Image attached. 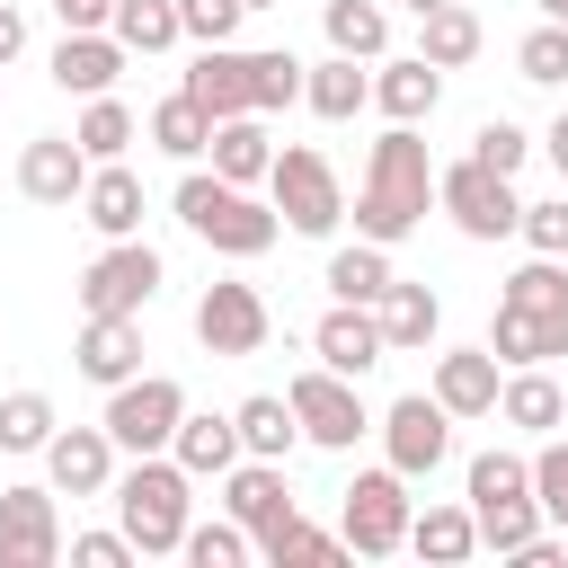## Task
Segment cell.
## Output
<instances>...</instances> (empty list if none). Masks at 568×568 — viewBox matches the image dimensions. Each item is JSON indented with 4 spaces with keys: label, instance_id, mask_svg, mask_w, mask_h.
Listing matches in <instances>:
<instances>
[{
    "label": "cell",
    "instance_id": "obj_1",
    "mask_svg": "<svg viewBox=\"0 0 568 568\" xmlns=\"http://www.w3.org/2000/svg\"><path fill=\"white\" fill-rule=\"evenodd\" d=\"M435 204V160H426V133L417 124H390L364 160V186H355V240H382L399 248Z\"/></svg>",
    "mask_w": 568,
    "mask_h": 568
},
{
    "label": "cell",
    "instance_id": "obj_2",
    "mask_svg": "<svg viewBox=\"0 0 568 568\" xmlns=\"http://www.w3.org/2000/svg\"><path fill=\"white\" fill-rule=\"evenodd\" d=\"M497 364H559L568 355V257H532L506 275L497 320H488Z\"/></svg>",
    "mask_w": 568,
    "mask_h": 568
},
{
    "label": "cell",
    "instance_id": "obj_3",
    "mask_svg": "<svg viewBox=\"0 0 568 568\" xmlns=\"http://www.w3.org/2000/svg\"><path fill=\"white\" fill-rule=\"evenodd\" d=\"M106 497H115V524H124V541H133L142 559H169V550L186 541V524H195V479H186L169 453H124Z\"/></svg>",
    "mask_w": 568,
    "mask_h": 568
},
{
    "label": "cell",
    "instance_id": "obj_4",
    "mask_svg": "<svg viewBox=\"0 0 568 568\" xmlns=\"http://www.w3.org/2000/svg\"><path fill=\"white\" fill-rule=\"evenodd\" d=\"M169 213H178L204 248H222V257H266V248L284 240V213H275V204H257L248 186H231V178H213V169H195V160H186Z\"/></svg>",
    "mask_w": 568,
    "mask_h": 568
},
{
    "label": "cell",
    "instance_id": "obj_5",
    "mask_svg": "<svg viewBox=\"0 0 568 568\" xmlns=\"http://www.w3.org/2000/svg\"><path fill=\"white\" fill-rule=\"evenodd\" d=\"M266 204H275V213H284V231H302V240H328V231L346 222V186H337L328 151H311V142H275Z\"/></svg>",
    "mask_w": 568,
    "mask_h": 568
},
{
    "label": "cell",
    "instance_id": "obj_6",
    "mask_svg": "<svg viewBox=\"0 0 568 568\" xmlns=\"http://www.w3.org/2000/svg\"><path fill=\"white\" fill-rule=\"evenodd\" d=\"M408 515H417V497H408V479L390 462L382 470H355L346 479V506H337V541L355 559H390V550H408Z\"/></svg>",
    "mask_w": 568,
    "mask_h": 568
},
{
    "label": "cell",
    "instance_id": "obj_7",
    "mask_svg": "<svg viewBox=\"0 0 568 568\" xmlns=\"http://www.w3.org/2000/svg\"><path fill=\"white\" fill-rule=\"evenodd\" d=\"M435 213H453L462 240H515L524 195H515V178H497L479 160H453V169H435Z\"/></svg>",
    "mask_w": 568,
    "mask_h": 568
},
{
    "label": "cell",
    "instance_id": "obj_8",
    "mask_svg": "<svg viewBox=\"0 0 568 568\" xmlns=\"http://www.w3.org/2000/svg\"><path fill=\"white\" fill-rule=\"evenodd\" d=\"M284 399H293V426H302V444H320V453H355V435H373V408H364V390H355L346 373H328V364L293 373V382H284Z\"/></svg>",
    "mask_w": 568,
    "mask_h": 568
},
{
    "label": "cell",
    "instance_id": "obj_9",
    "mask_svg": "<svg viewBox=\"0 0 568 568\" xmlns=\"http://www.w3.org/2000/svg\"><path fill=\"white\" fill-rule=\"evenodd\" d=\"M160 275H169V266H160V248L133 231V240H106V248L80 266V284H71V293H80V311H124V320H142V311H151V293H160Z\"/></svg>",
    "mask_w": 568,
    "mask_h": 568
},
{
    "label": "cell",
    "instance_id": "obj_10",
    "mask_svg": "<svg viewBox=\"0 0 568 568\" xmlns=\"http://www.w3.org/2000/svg\"><path fill=\"white\" fill-rule=\"evenodd\" d=\"M178 417H186V390H178L169 373H133V382L106 390V417H98V426L115 435V453H169Z\"/></svg>",
    "mask_w": 568,
    "mask_h": 568
},
{
    "label": "cell",
    "instance_id": "obj_11",
    "mask_svg": "<svg viewBox=\"0 0 568 568\" xmlns=\"http://www.w3.org/2000/svg\"><path fill=\"white\" fill-rule=\"evenodd\" d=\"M373 435H382V462H390L399 479H426V470H444V453H453V408H444L435 390H408V399H390V408L373 417Z\"/></svg>",
    "mask_w": 568,
    "mask_h": 568
},
{
    "label": "cell",
    "instance_id": "obj_12",
    "mask_svg": "<svg viewBox=\"0 0 568 568\" xmlns=\"http://www.w3.org/2000/svg\"><path fill=\"white\" fill-rule=\"evenodd\" d=\"M266 328H275V311H266L257 284H240V275H213L204 284V302H195V346L204 355H257Z\"/></svg>",
    "mask_w": 568,
    "mask_h": 568
},
{
    "label": "cell",
    "instance_id": "obj_13",
    "mask_svg": "<svg viewBox=\"0 0 568 568\" xmlns=\"http://www.w3.org/2000/svg\"><path fill=\"white\" fill-rule=\"evenodd\" d=\"M62 559V506L44 488H0V568H53Z\"/></svg>",
    "mask_w": 568,
    "mask_h": 568
},
{
    "label": "cell",
    "instance_id": "obj_14",
    "mask_svg": "<svg viewBox=\"0 0 568 568\" xmlns=\"http://www.w3.org/2000/svg\"><path fill=\"white\" fill-rule=\"evenodd\" d=\"M115 435L106 426H53V444H44V479H53V497H106L115 488Z\"/></svg>",
    "mask_w": 568,
    "mask_h": 568
},
{
    "label": "cell",
    "instance_id": "obj_15",
    "mask_svg": "<svg viewBox=\"0 0 568 568\" xmlns=\"http://www.w3.org/2000/svg\"><path fill=\"white\" fill-rule=\"evenodd\" d=\"M71 364H80V382H98V390L133 382V373H142V320H124V311H80Z\"/></svg>",
    "mask_w": 568,
    "mask_h": 568
},
{
    "label": "cell",
    "instance_id": "obj_16",
    "mask_svg": "<svg viewBox=\"0 0 568 568\" xmlns=\"http://www.w3.org/2000/svg\"><path fill=\"white\" fill-rule=\"evenodd\" d=\"M222 515L257 541V532H275L284 515H293V479H284V462H257V453H240L231 470H222Z\"/></svg>",
    "mask_w": 568,
    "mask_h": 568
},
{
    "label": "cell",
    "instance_id": "obj_17",
    "mask_svg": "<svg viewBox=\"0 0 568 568\" xmlns=\"http://www.w3.org/2000/svg\"><path fill=\"white\" fill-rule=\"evenodd\" d=\"M311 355L328 364V373H346V382H364L390 346H382V320H373V302H328L320 311V328H311Z\"/></svg>",
    "mask_w": 568,
    "mask_h": 568
},
{
    "label": "cell",
    "instance_id": "obj_18",
    "mask_svg": "<svg viewBox=\"0 0 568 568\" xmlns=\"http://www.w3.org/2000/svg\"><path fill=\"white\" fill-rule=\"evenodd\" d=\"M124 44L106 36V27H62V44H53V89L62 98H106L115 80H124Z\"/></svg>",
    "mask_w": 568,
    "mask_h": 568
},
{
    "label": "cell",
    "instance_id": "obj_19",
    "mask_svg": "<svg viewBox=\"0 0 568 568\" xmlns=\"http://www.w3.org/2000/svg\"><path fill=\"white\" fill-rule=\"evenodd\" d=\"M80 186H89V151L71 133H36L18 151V195L27 204H80Z\"/></svg>",
    "mask_w": 568,
    "mask_h": 568
},
{
    "label": "cell",
    "instance_id": "obj_20",
    "mask_svg": "<svg viewBox=\"0 0 568 568\" xmlns=\"http://www.w3.org/2000/svg\"><path fill=\"white\" fill-rule=\"evenodd\" d=\"M497 382H506V364H497L488 346H444L426 390H435L453 417H497Z\"/></svg>",
    "mask_w": 568,
    "mask_h": 568
},
{
    "label": "cell",
    "instance_id": "obj_21",
    "mask_svg": "<svg viewBox=\"0 0 568 568\" xmlns=\"http://www.w3.org/2000/svg\"><path fill=\"white\" fill-rule=\"evenodd\" d=\"M178 89H186L213 124H222V115H257V106H248V53H240V44H195V62H186Z\"/></svg>",
    "mask_w": 568,
    "mask_h": 568
},
{
    "label": "cell",
    "instance_id": "obj_22",
    "mask_svg": "<svg viewBox=\"0 0 568 568\" xmlns=\"http://www.w3.org/2000/svg\"><path fill=\"white\" fill-rule=\"evenodd\" d=\"M435 98H444V71H435L426 53H382V62H373V106H382L390 124H426Z\"/></svg>",
    "mask_w": 568,
    "mask_h": 568
},
{
    "label": "cell",
    "instance_id": "obj_23",
    "mask_svg": "<svg viewBox=\"0 0 568 568\" xmlns=\"http://www.w3.org/2000/svg\"><path fill=\"white\" fill-rule=\"evenodd\" d=\"M80 222L98 240H133L142 231V178L124 160H89V186H80Z\"/></svg>",
    "mask_w": 568,
    "mask_h": 568
},
{
    "label": "cell",
    "instance_id": "obj_24",
    "mask_svg": "<svg viewBox=\"0 0 568 568\" xmlns=\"http://www.w3.org/2000/svg\"><path fill=\"white\" fill-rule=\"evenodd\" d=\"M302 106H311L320 124H355V115L373 106V71H364L355 53H328V62H302Z\"/></svg>",
    "mask_w": 568,
    "mask_h": 568
},
{
    "label": "cell",
    "instance_id": "obj_25",
    "mask_svg": "<svg viewBox=\"0 0 568 568\" xmlns=\"http://www.w3.org/2000/svg\"><path fill=\"white\" fill-rule=\"evenodd\" d=\"M204 160H213V178H231V186H266V169H275L266 115H222L213 142H204Z\"/></svg>",
    "mask_w": 568,
    "mask_h": 568
},
{
    "label": "cell",
    "instance_id": "obj_26",
    "mask_svg": "<svg viewBox=\"0 0 568 568\" xmlns=\"http://www.w3.org/2000/svg\"><path fill=\"white\" fill-rule=\"evenodd\" d=\"M497 417H506V426H524V435H559L568 399H559L550 364H506V382H497Z\"/></svg>",
    "mask_w": 568,
    "mask_h": 568
},
{
    "label": "cell",
    "instance_id": "obj_27",
    "mask_svg": "<svg viewBox=\"0 0 568 568\" xmlns=\"http://www.w3.org/2000/svg\"><path fill=\"white\" fill-rule=\"evenodd\" d=\"M169 462H178L186 479H222V470L240 462V426H231V417H213V408H186V417H178V435H169Z\"/></svg>",
    "mask_w": 568,
    "mask_h": 568
},
{
    "label": "cell",
    "instance_id": "obj_28",
    "mask_svg": "<svg viewBox=\"0 0 568 568\" xmlns=\"http://www.w3.org/2000/svg\"><path fill=\"white\" fill-rule=\"evenodd\" d=\"M373 320H382V346L390 355H408V346H435V328H444V302L426 293V284H382V302H373Z\"/></svg>",
    "mask_w": 568,
    "mask_h": 568
},
{
    "label": "cell",
    "instance_id": "obj_29",
    "mask_svg": "<svg viewBox=\"0 0 568 568\" xmlns=\"http://www.w3.org/2000/svg\"><path fill=\"white\" fill-rule=\"evenodd\" d=\"M231 426H240V453H257V462H293V444H302V426H293V399H284V390L240 399V408H231Z\"/></svg>",
    "mask_w": 568,
    "mask_h": 568
},
{
    "label": "cell",
    "instance_id": "obj_30",
    "mask_svg": "<svg viewBox=\"0 0 568 568\" xmlns=\"http://www.w3.org/2000/svg\"><path fill=\"white\" fill-rule=\"evenodd\" d=\"M408 550H417V559H435V568H462V559L479 550L470 506H417V515H408Z\"/></svg>",
    "mask_w": 568,
    "mask_h": 568
},
{
    "label": "cell",
    "instance_id": "obj_31",
    "mask_svg": "<svg viewBox=\"0 0 568 568\" xmlns=\"http://www.w3.org/2000/svg\"><path fill=\"white\" fill-rule=\"evenodd\" d=\"M320 27H328V53H355V62H382V53H390V18H382V0H328Z\"/></svg>",
    "mask_w": 568,
    "mask_h": 568
},
{
    "label": "cell",
    "instance_id": "obj_32",
    "mask_svg": "<svg viewBox=\"0 0 568 568\" xmlns=\"http://www.w3.org/2000/svg\"><path fill=\"white\" fill-rule=\"evenodd\" d=\"M106 36H115L124 53H169V44H186V36H178V0H115V9H106Z\"/></svg>",
    "mask_w": 568,
    "mask_h": 568
},
{
    "label": "cell",
    "instance_id": "obj_33",
    "mask_svg": "<svg viewBox=\"0 0 568 568\" xmlns=\"http://www.w3.org/2000/svg\"><path fill=\"white\" fill-rule=\"evenodd\" d=\"M417 27H426V36H417V53H426L435 71H462V62H470V53L488 44V36H479V18H470L462 0H444V9H426Z\"/></svg>",
    "mask_w": 568,
    "mask_h": 568
},
{
    "label": "cell",
    "instance_id": "obj_34",
    "mask_svg": "<svg viewBox=\"0 0 568 568\" xmlns=\"http://www.w3.org/2000/svg\"><path fill=\"white\" fill-rule=\"evenodd\" d=\"M328 302H382V284H390V248L382 240H355V248H337L328 257Z\"/></svg>",
    "mask_w": 568,
    "mask_h": 568
},
{
    "label": "cell",
    "instance_id": "obj_35",
    "mask_svg": "<svg viewBox=\"0 0 568 568\" xmlns=\"http://www.w3.org/2000/svg\"><path fill=\"white\" fill-rule=\"evenodd\" d=\"M133 133H142V124H133V106H124L115 89H106V98H89V106H80V124H71V142H80L89 160H124V151H133Z\"/></svg>",
    "mask_w": 568,
    "mask_h": 568
},
{
    "label": "cell",
    "instance_id": "obj_36",
    "mask_svg": "<svg viewBox=\"0 0 568 568\" xmlns=\"http://www.w3.org/2000/svg\"><path fill=\"white\" fill-rule=\"evenodd\" d=\"M142 133H151L169 160H204V142H213V115H204V106L178 89V98H160V106H151V124H142Z\"/></svg>",
    "mask_w": 568,
    "mask_h": 568
},
{
    "label": "cell",
    "instance_id": "obj_37",
    "mask_svg": "<svg viewBox=\"0 0 568 568\" xmlns=\"http://www.w3.org/2000/svg\"><path fill=\"white\" fill-rule=\"evenodd\" d=\"M470 524H479V550L515 559V550L541 532V506H532V488H524V497H488V506H470Z\"/></svg>",
    "mask_w": 568,
    "mask_h": 568
},
{
    "label": "cell",
    "instance_id": "obj_38",
    "mask_svg": "<svg viewBox=\"0 0 568 568\" xmlns=\"http://www.w3.org/2000/svg\"><path fill=\"white\" fill-rule=\"evenodd\" d=\"M532 488V453H470V470H462V506H488V497H524Z\"/></svg>",
    "mask_w": 568,
    "mask_h": 568
},
{
    "label": "cell",
    "instance_id": "obj_39",
    "mask_svg": "<svg viewBox=\"0 0 568 568\" xmlns=\"http://www.w3.org/2000/svg\"><path fill=\"white\" fill-rule=\"evenodd\" d=\"M346 541L337 532H320V524H302V506L275 524V532H257V559H275V568H320V559H337Z\"/></svg>",
    "mask_w": 568,
    "mask_h": 568
},
{
    "label": "cell",
    "instance_id": "obj_40",
    "mask_svg": "<svg viewBox=\"0 0 568 568\" xmlns=\"http://www.w3.org/2000/svg\"><path fill=\"white\" fill-rule=\"evenodd\" d=\"M53 399L44 390H0V453H44L53 444Z\"/></svg>",
    "mask_w": 568,
    "mask_h": 568
},
{
    "label": "cell",
    "instance_id": "obj_41",
    "mask_svg": "<svg viewBox=\"0 0 568 568\" xmlns=\"http://www.w3.org/2000/svg\"><path fill=\"white\" fill-rule=\"evenodd\" d=\"M293 98H302V62H293L284 44L248 53V106H257V115H284Z\"/></svg>",
    "mask_w": 568,
    "mask_h": 568
},
{
    "label": "cell",
    "instance_id": "obj_42",
    "mask_svg": "<svg viewBox=\"0 0 568 568\" xmlns=\"http://www.w3.org/2000/svg\"><path fill=\"white\" fill-rule=\"evenodd\" d=\"M515 71H524L532 89H568V27H559V18H541V27L515 44Z\"/></svg>",
    "mask_w": 568,
    "mask_h": 568
},
{
    "label": "cell",
    "instance_id": "obj_43",
    "mask_svg": "<svg viewBox=\"0 0 568 568\" xmlns=\"http://www.w3.org/2000/svg\"><path fill=\"white\" fill-rule=\"evenodd\" d=\"M178 550H186L195 568H248V559H257V541H248L231 515H222V524H186V541H178Z\"/></svg>",
    "mask_w": 568,
    "mask_h": 568
},
{
    "label": "cell",
    "instance_id": "obj_44",
    "mask_svg": "<svg viewBox=\"0 0 568 568\" xmlns=\"http://www.w3.org/2000/svg\"><path fill=\"white\" fill-rule=\"evenodd\" d=\"M532 506L550 532H568V444L559 435H541V453H532Z\"/></svg>",
    "mask_w": 568,
    "mask_h": 568
},
{
    "label": "cell",
    "instance_id": "obj_45",
    "mask_svg": "<svg viewBox=\"0 0 568 568\" xmlns=\"http://www.w3.org/2000/svg\"><path fill=\"white\" fill-rule=\"evenodd\" d=\"M470 160H479V169H497V178H515V169L532 160V133H524L515 115H488V124L470 133Z\"/></svg>",
    "mask_w": 568,
    "mask_h": 568
},
{
    "label": "cell",
    "instance_id": "obj_46",
    "mask_svg": "<svg viewBox=\"0 0 568 568\" xmlns=\"http://www.w3.org/2000/svg\"><path fill=\"white\" fill-rule=\"evenodd\" d=\"M515 240H524L532 257H568V195H541V204H524Z\"/></svg>",
    "mask_w": 568,
    "mask_h": 568
},
{
    "label": "cell",
    "instance_id": "obj_47",
    "mask_svg": "<svg viewBox=\"0 0 568 568\" xmlns=\"http://www.w3.org/2000/svg\"><path fill=\"white\" fill-rule=\"evenodd\" d=\"M240 18H248L240 0H178V36H186V44H231Z\"/></svg>",
    "mask_w": 568,
    "mask_h": 568
},
{
    "label": "cell",
    "instance_id": "obj_48",
    "mask_svg": "<svg viewBox=\"0 0 568 568\" xmlns=\"http://www.w3.org/2000/svg\"><path fill=\"white\" fill-rule=\"evenodd\" d=\"M71 559H80V568H124V559H142V550H133L124 524H115V532H71Z\"/></svg>",
    "mask_w": 568,
    "mask_h": 568
},
{
    "label": "cell",
    "instance_id": "obj_49",
    "mask_svg": "<svg viewBox=\"0 0 568 568\" xmlns=\"http://www.w3.org/2000/svg\"><path fill=\"white\" fill-rule=\"evenodd\" d=\"M27 53V0H0V71Z\"/></svg>",
    "mask_w": 568,
    "mask_h": 568
},
{
    "label": "cell",
    "instance_id": "obj_50",
    "mask_svg": "<svg viewBox=\"0 0 568 568\" xmlns=\"http://www.w3.org/2000/svg\"><path fill=\"white\" fill-rule=\"evenodd\" d=\"M44 9H53L62 27H106V9H115V0H44Z\"/></svg>",
    "mask_w": 568,
    "mask_h": 568
},
{
    "label": "cell",
    "instance_id": "obj_51",
    "mask_svg": "<svg viewBox=\"0 0 568 568\" xmlns=\"http://www.w3.org/2000/svg\"><path fill=\"white\" fill-rule=\"evenodd\" d=\"M541 151H550V169H559V178H568V115H559V124H550V133H541Z\"/></svg>",
    "mask_w": 568,
    "mask_h": 568
},
{
    "label": "cell",
    "instance_id": "obj_52",
    "mask_svg": "<svg viewBox=\"0 0 568 568\" xmlns=\"http://www.w3.org/2000/svg\"><path fill=\"white\" fill-rule=\"evenodd\" d=\"M541 18H559V27H568V0H541Z\"/></svg>",
    "mask_w": 568,
    "mask_h": 568
},
{
    "label": "cell",
    "instance_id": "obj_53",
    "mask_svg": "<svg viewBox=\"0 0 568 568\" xmlns=\"http://www.w3.org/2000/svg\"><path fill=\"white\" fill-rule=\"evenodd\" d=\"M408 9H417V18H426V9H444V0H408Z\"/></svg>",
    "mask_w": 568,
    "mask_h": 568
},
{
    "label": "cell",
    "instance_id": "obj_54",
    "mask_svg": "<svg viewBox=\"0 0 568 568\" xmlns=\"http://www.w3.org/2000/svg\"><path fill=\"white\" fill-rule=\"evenodd\" d=\"M240 9H275V0H240Z\"/></svg>",
    "mask_w": 568,
    "mask_h": 568
}]
</instances>
